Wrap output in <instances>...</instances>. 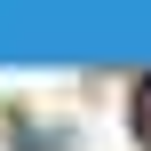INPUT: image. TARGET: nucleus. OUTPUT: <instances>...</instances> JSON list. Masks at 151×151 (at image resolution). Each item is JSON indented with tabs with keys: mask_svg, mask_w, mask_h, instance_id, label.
Masks as SVG:
<instances>
[{
	"mask_svg": "<svg viewBox=\"0 0 151 151\" xmlns=\"http://www.w3.org/2000/svg\"><path fill=\"white\" fill-rule=\"evenodd\" d=\"M143 135H151V88H143Z\"/></svg>",
	"mask_w": 151,
	"mask_h": 151,
	"instance_id": "f257e3e1",
	"label": "nucleus"
}]
</instances>
